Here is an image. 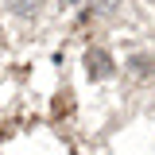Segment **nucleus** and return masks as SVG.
Instances as JSON below:
<instances>
[{
  "label": "nucleus",
  "instance_id": "2",
  "mask_svg": "<svg viewBox=\"0 0 155 155\" xmlns=\"http://www.w3.org/2000/svg\"><path fill=\"white\" fill-rule=\"evenodd\" d=\"M70 109H74V97H70V89H66V93H58V97H54V116L70 113Z\"/></svg>",
  "mask_w": 155,
  "mask_h": 155
},
{
  "label": "nucleus",
  "instance_id": "1",
  "mask_svg": "<svg viewBox=\"0 0 155 155\" xmlns=\"http://www.w3.org/2000/svg\"><path fill=\"white\" fill-rule=\"evenodd\" d=\"M85 70H89V78H109L113 74V58L105 51H89L85 54Z\"/></svg>",
  "mask_w": 155,
  "mask_h": 155
}]
</instances>
